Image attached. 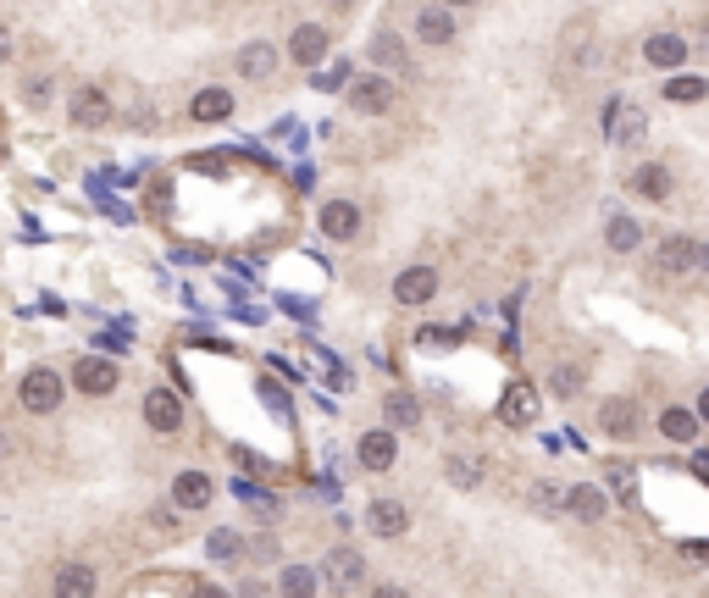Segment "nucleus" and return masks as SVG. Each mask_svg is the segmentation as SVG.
<instances>
[{
  "label": "nucleus",
  "instance_id": "nucleus-18",
  "mask_svg": "<svg viewBox=\"0 0 709 598\" xmlns=\"http://www.w3.org/2000/svg\"><path fill=\"white\" fill-rule=\"evenodd\" d=\"M565 504H571V515H577V521H604V493L593 488V482H577V488L565 493Z\"/></svg>",
  "mask_w": 709,
  "mask_h": 598
},
{
  "label": "nucleus",
  "instance_id": "nucleus-2",
  "mask_svg": "<svg viewBox=\"0 0 709 598\" xmlns=\"http://www.w3.org/2000/svg\"><path fill=\"white\" fill-rule=\"evenodd\" d=\"M349 106L361 111V117H383V111L394 106V78H383V72L355 78V84H349Z\"/></svg>",
  "mask_w": 709,
  "mask_h": 598
},
{
  "label": "nucleus",
  "instance_id": "nucleus-7",
  "mask_svg": "<svg viewBox=\"0 0 709 598\" xmlns=\"http://www.w3.org/2000/svg\"><path fill=\"white\" fill-rule=\"evenodd\" d=\"M599 432H610V438H632V432H637V405H632V399H621V394L604 399V405H599Z\"/></svg>",
  "mask_w": 709,
  "mask_h": 598
},
{
  "label": "nucleus",
  "instance_id": "nucleus-11",
  "mask_svg": "<svg viewBox=\"0 0 709 598\" xmlns=\"http://www.w3.org/2000/svg\"><path fill=\"white\" fill-rule=\"evenodd\" d=\"M322 233L327 239H355V233H361V211L349 200H327L322 205Z\"/></svg>",
  "mask_w": 709,
  "mask_h": 598
},
{
  "label": "nucleus",
  "instance_id": "nucleus-14",
  "mask_svg": "<svg viewBox=\"0 0 709 598\" xmlns=\"http://www.w3.org/2000/svg\"><path fill=\"white\" fill-rule=\"evenodd\" d=\"M366 527H372L377 538H399V532L410 527V515H405V504H394V499H377L372 510H366Z\"/></svg>",
  "mask_w": 709,
  "mask_h": 598
},
{
  "label": "nucleus",
  "instance_id": "nucleus-21",
  "mask_svg": "<svg viewBox=\"0 0 709 598\" xmlns=\"http://www.w3.org/2000/svg\"><path fill=\"white\" fill-rule=\"evenodd\" d=\"M272 67H277L272 45H244L239 50V72H244V78H272Z\"/></svg>",
  "mask_w": 709,
  "mask_h": 598
},
{
  "label": "nucleus",
  "instance_id": "nucleus-35",
  "mask_svg": "<svg viewBox=\"0 0 709 598\" xmlns=\"http://www.w3.org/2000/svg\"><path fill=\"white\" fill-rule=\"evenodd\" d=\"M532 499H538V510H560V493H554V488H538V493H532Z\"/></svg>",
  "mask_w": 709,
  "mask_h": 598
},
{
  "label": "nucleus",
  "instance_id": "nucleus-41",
  "mask_svg": "<svg viewBox=\"0 0 709 598\" xmlns=\"http://www.w3.org/2000/svg\"><path fill=\"white\" fill-rule=\"evenodd\" d=\"M704 272H709V244H704Z\"/></svg>",
  "mask_w": 709,
  "mask_h": 598
},
{
  "label": "nucleus",
  "instance_id": "nucleus-25",
  "mask_svg": "<svg viewBox=\"0 0 709 598\" xmlns=\"http://www.w3.org/2000/svg\"><path fill=\"white\" fill-rule=\"evenodd\" d=\"M383 410H388V421H394V427H421V405L405 394V388H399V394H388Z\"/></svg>",
  "mask_w": 709,
  "mask_h": 598
},
{
  "label": "nucleus",
  "instance_id": "nucleus-30",
  "mask_svg": "<svg viewBox=\"0 0 709 598\" xmlns=\"http://www.w3.org/2000/svg\"><path fill=\"white\" fill-rule=\"evenodd\" d=\"M665 95H671V100H704L709 84H704V78H671V84H665Z\"/></svg>",
  "mask_w": 709,
  "mask_h": 598
},
{
  "label": "nucleus",
  "instance_id": "nucleus-5",
  "mask_svg": "<svg viewBox=\"0 0 709 598\" xmlns=\"http://www.w3.org/2000/svg\"><path fill=\"white\" fill-rule=\"evenodd\" d=\"M604 122H610V144H637V139H643V128H649V117H643L637 106H626V100H610Z\"/></svg>",
  "mask_w": 709,
  "mask_h": 598
},
{
  "label": "nucleus",
  "instance_id": "nucleus-17",
  "mask_svg": "<svg viewBox=\"0 0 709 598\" xmlns=\"http://www.w3.org/2000/svg\"><path fill=\"white\" fill-rule=\"evenodd\" d=\"M643 56H649L654 67H682L687 61V34H654L649 45H643Z\"/></svg>",
  "mask_w": 709,
  "mask_h": 598
},
{
  "label": "nucleus",
  "instance_id": "nucleus-40",
  "mask_svg": "<svg viewBox=\"0 0 709 598\" xmlns=\"http://www.w3.org/2000/svg\"><path fill=\"white\" fill-rule=\"evenodd\" d=\"M444 6H471V0H444Z\"/></svg>",
  "mask_w": 709,
  "mask_h": 598
},
{
  "label": "nucleus",
  "instance_id": "nucleus-31",
  "mask_svg": "<svg viewBox=\"0 0 709 598\" xmlns=\"http://www.w3.org/2000/svg\"><path fill=\"white\" fill-rule=\"evenodd\" d=\"M449 482H455V488H477L482 466H477V460H449Z\"/></svg>",
  "mask_w": 709,
  "mask_h": 598
},
{
  "label": "nucleus",
  "instance_id": "nucleus-12",
  "mask_svg": "<svg viewBox=\"0 0 709 598\" xmlns=\"http://www.w3.org/2000/svg\"><path fill=\"white\" fill-rule=\"evenodd\" d=\"M172 504H178V510H205V504H211V477H205V471H183V477L172 482Z\"/></svg>",
  "mask_w": 709,
  "mask_h": 598
},
{
  "label": "nucleus",
  "instance_id": "nucleus-22",
  "mask_svg": "<svg viewBox=\"0 0 709 598\" xmlns=\"http://www.w3.org/2000/svg\"><path fill=\"white\" fill-rule=\"evenodd\" d=\"M632 189L643 194V200H665V194H671V172H665V167H637Z\"/></svg>",
  "mask_w": 709,
  "mask_h": 598
},
{
  "label": "nucleus",
  "instance_id": "nucleus-4",
  "mask_svg": "<svg viewBox=\"0 0 709 598\" xmlns=\"http://www.w3.org/2000/svg\"><path fill=\"white\" fill-rule=\"evenodd\" d=\"M433 294H438V272H433V266H410V272L394 277V299H399V305H427Z\"/></svg>",
  "mask_w": 709,
  "mask_h": 598
},
{
  "label": "nucleus",
  "instance_id": "nucleus-19",
  "mask_svg": "<svg viewBox=\"0 0 709 598\" xmlns=\"http://www.w3.org/2000/svg\"><path fill=\"white\" fill-rule=\"evenodd\" d=\"M416 34L427 39V45H449V39H455V23H449L444 0H438V6H427V12L416 17Z\"/></svg>",
  "mask_w": 709,
  "mask_h": 598
},
{
  "label": "nucleus",
  "instance_id": "nucleus-27",
  "mask_svg": "<svg viewBox=\"0 0 709 598\" xmlns=\"http://www.w3.org/2000/svg\"><path fill=\"white\" fill-rule=\"evenodd\" d=\"M205 549H211V560H239L244 538H239V532H211V543H205Z\"/></svg>",
  "mask_w": 709,
  "mask_h": 598
},
{
  "label": "nucleus",
  "instance_id": "nucleus-9",
  "mask_svg": "<svg viewBox=\"0 0 709 598\" xmlns=\"http://www.w3.org/2000/svg\"><path fill=\"white\" fill-rule=\"evenodd\" d=\"M73 122H78V128H106V122H111L106 89H78V95H73Z\"/></svg>",
  "mask_w": 709,
  "mask_h": 598
},
{
  "label": "nucleus",
  "instance_id": "nucleus-16",
  "mask_svg": "<svg viewBox=\"0 0 709 598\" xmlns=\"http://www.w3.org/2000/svg\"><path fill=\"white\" fill-rule=\"evenodd\" d=\"M189 117L194 122H228L233 117V95H228V89H200L194 106H189Z\"/></svg>",
  "mask_w": 709,
  "mask_h": 598
},
{
  "label": "nucleus",
  "instance_id": "nucleus-36",
  "mask_svg": "<svg viewBox=\"0 0 709 598\" xmlns=\"http://www.w3.org/2000/svg\"><path fill=\"white\" fill-rule=\"evenodd\" d=\"M28 100H34V106H45V100H50V78H34V84H28Z\"/></svg>",
  "mask_w": 709,
  "mask_h": 598
},
{
  "label": "nucleus",
  "instance_id": "nucleus-15",
  "mask_svg": "<svg viewBox=\"0 0 709 598\" xmlns=\"http://www.w3.org/2000/svg\"><path fill=\"white\" fill-rule=\"evenodd\" d=\"M394 455H399L394 432L377 427V432H366V438H361V466L366 471H388V466H394Z\"/></svg>",
  "mask_w": 709,
  "mask_h": 598
},
{
  "label": "nucleus",
  "instance_id": "nucleus-13",
  "mask_svg": "<svg viewBox=\"0 0 709 598\" xmlns=\"http://www.w3.org/2000/svg\"><path fill=\"white\" fill-rule=\"evenodd\" d=\"M499 416H505L510 427H532V421H538V394H532L527 383H510V394H505V405H499Z\"/></svg>",
  "mask_w": 709,
  "mask_h": 598
},
{
  "label": "nucleus",
  "instance_id": "nucleus-10",
  "mask_svg": "<svg viewBox=\"0 0 709 598\" xmlns=\"http://www.w3.org/2000/svg\"><path fill=\"white\" fill-rule=\"evenodd\" d=\"M660 266H665V272H693V266H704V244L676 233V239L660 244Z\"/></svg>",
  "mask_w": 709,
  "mask_h": 598
},
{
  "label": "nucleus",
  "instance_id": "nucleus-32",
  "mask_svg": "<svg viewBox=\"0 0 709 598\" xmlns=\"http://www.w3.org/2000/svg\"><path fill=\"white\" fill-rule=\"evenodd\" d=\"M283 593H316V571L289 565V571H283Z\"/></svg>",
  "mask_w": 709,
  "mask_h": 598
},
{
  "label": "nucleus",
  "instance_id": "nucleus-38",
  "mask_svg": "<svg viewBox=\"0 0 709 598\" xmlns=\"http://www.w3.org/2000/svg\"><path fill=\"white\" fill-rule=\"evenodd\" d=\"M698 416H704V421H709V388H704V399H698Z\"/></svg>",
  "mask_w": 709,
  "mask_h": 598
},
{
  "label": "nucleus",
  "instance_id": "nucleus-37",
  "mask_svg": "<svg viewBox=\"0 0 709 598\" xmlns=\"http://www.w3.org/2000/svg\"><path fill=\"white\" fill-rule=\"evenodd\" d=\"M12 56V39H6V28H0V61Z\"/></svg>",
  "mask_w": 709,
  "mask_h": 598
},
{
  "label": "nucleus",
  "instance_id": "nucleus-34",
  "mask_svg": "<svg viewBox=\"0 0 709 598\" xmlns=\"http://www.w3.org/2000/svg\"><path fill=\"white\" fill-rule=\"evenodd\" d=\"M421 344H455V333H444V327H421Z\"/></svg>",
  "mask_w": 709,
  "mask_h": 598
},
{
  "label": "nucleus",
  "instance_id": "nucleus-3",
  "mask_svg": "<svg viewBox=\"0 0 709 598\" xmlns=\"http://www.w3.org/2000/svg\"><path fill=\"white\" fill-rule=\"evenodd\" d=\"M23 405L34 410V416H50V410L61 405V377L50 366H34L23 377Z\"/></svg>",
  "mask_w": 709,
  "mask_h": 598
},
{
  "label": "nucleus",
  "instance_id": "nucleus-1",
  "mask_svg": "<svg viewBox=\"0 0 709 598\" xmlns=\"http://www.w3.org/2000/svg\"><path fill=\"white\" fill-rule=\"evenodd\" d=\"M117 383H122V371H117V360H106V355H84L73 366V388H78V394L100 399V394H111Z\"/></svg>",
  "mask_w": 709,
  "mask_h": 598
},
{
  "label": "nucleus",
  "instance_id": "nucleus-6",
  "mask_svg": "<svg viewBox=\"0 0 709 598\" xmlns=\"http://www.w3.org/2000/svg\"><path fill=\"white\" fill-rule=\"evenodd\" d=\"M145 421H150L156 432H178V427H183L178 394H167V388H150V394H145Z\"/></svg>",
  "mask_w": 709,
  "mask_h": 598
},
{
  "label": "nucleus",
  "instance_id": "nucleus-8",
  "mask_svg": "<svg viewBox=\"0 0 709 598\" xmlns=\"http://www.w3.org/2000/svg\"><path fill=\"white\" fill-rule=\"evenodd\" d=\"M327 582H333V587H361L366 582L361 549H333V554H327Z\"/></svg>",
  "mask_w": 709,
  "mask_h": 598
},
{
  "label": "nucleus",
  "instance_id": "nucleus-33",
  "mask_svg": "<svg viewBox=\"0 0 709 598\" xmlns=\"http://www.w3.org/2000/svg\"><path fill=\"white\" fill-rule=\"evenodd\" d=\"M233 466H239V471H266V460L250 455V449H233Z\"/></svg>",
  "mask_w": 709,
  "mask_h": 598
},
{
  "label": "nucleus",
  "instance_id": "nucleus-23",
  "mask_svg": "<svg viewBox=\"0 0 709 598\" xmlns=\"http://www.w3.org/2000/svg\"><path fill=\"white\" fill-rule=\"evenodd\" d=\"M604 239H610L615 255H632L637 244H643V228H637L632 216H610V233H604Z\"/></svg>",
  "mask_w": 709,
  "mask_h": 598
},
{
  "label": "nucleus",
  "instance_id": "nucleus-20",
  "mask_svg": "<svg viewBox=\"0 0 709 598\" xmlns=\"http://www.w3.org/2000/svg\"><path fill=\"white\" fill-rule=\"evenodd\" d=\"M289 56H294V61H300V67H316V61H322V56H327V34H322V28H311V23H305V28H300V34H294V45H289Z\"/></svg>",
  "mask_w": 709,
  "mask_h": 598
},
{
  "label": "nucleus",
  "instance_id": "nucleus-39",
  "mask_svg": "<svg viewBox=\"0 0 709 598\" xmlns=\"http://www.w3.org/2000/svg\"><path fill=\"white\" fill-rule=\"evenodd\" d=\"M6 449H12V438H6V432H0V455H6Z\"/></svg>",
  "mask_w": 709,
  "mask_h": 598
},
{
  "label": "nucleus",
  "instance_id": "nucleus-24",
  "mask_svg": "<svg viewBox=\"0 0 709 598\" xmlns=\"http://www.w3.org/2000/svg\"><path fill=\"white\" fill-rule=\"evenodd\" d=\"M660 432L671 443H693L698 438V416H687V410H665L660 416Z\"/></svg>",
  "mask_w": 709,
  "mask_h": 598
},
{
  "label": "nucleus",
  "instance_id": "nucleus-28",
  "mask_svg": "<svg viewBox=\"0 0 709 598\" xmlns=\"http://www.w3.org/2000/svg\"><path fill=\"white\" fill-rule=\"evenodd\" d=\"M549 388H554L560 399H571V394L582 388V366H554V371H549Z\"/></svg>",
  "mask_w": 709,
  "mask_h": 598
},
{
  "label": "nucleus",
  "instance_id": "nucleus-29",
  "mask_svg": "<svg viewBox=\"0 0 709 598\" xmlns=\"http://www.w3.org/2000/svg\"><path fill=\"white\" fill-rule=\"evenodd\" d=\"M372 56L383 61V67H410V56H405V45H399V39H372Z\"/></svg>",
  "mask_w": 709,
  "mask_h": 598
},
{
  "label": "nucleus",
  "instance_id": "nucleus-26",
  "mask_svg": "<svg viewBox=\"0 0 709 598\" xmlns=\"http://www.w3.org/2000/svg\"><path fill=\"white\" fill-rule=\"evenodd\" d=\"M56 593H95V571H89V565H61Z\"/></svg>",
  "mask_w": 709,
  "mask_h": 598
}]
</instances>
